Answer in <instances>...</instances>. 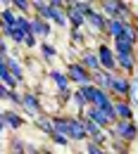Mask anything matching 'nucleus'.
<instances>
[{"label":"nucleus","instance_id":"f257e3e1","mask_svg":"<svg viewBox=\"0 0 138 154\" xmlns=\"http://www.w3.org/2000/svg\"><path fill=\"white\" fill-rule=\"evenodd\" d=\"M112 135H117L119 140H124V142H131V140H136L138 128L133 121H117L114 128H112Z\"/></svg>","mask_w":138,"mask_h":154},{"label":"nucleus","instance_id":"f03ea898","mask_svg":"<svg viewBox=\"0 0 138 154\" xmlns=\"http://www.w3.org/2000/svg\"><path fill=\"white\" fill-rule=\"evenodd\" d=\"M98 57H100V64H102V69L105 71H114L117 69V55L110 50V45H105V43H100L98 45Z\"/></svg>","mask_w":138,"mask_h":154},{"label":"nucleus","instance_id":"7ed1b4c3","mask_svg":"<svg viewBox=\"0 0 138 154\" xmlns=\"http://www.w3.org/2000/svg\"><path fill=\"white\" fill-rule=\"evenodd\" d=\"M69 78L83 88V85H91V78L93 76H91V71L79 62V64H69Z\"/></svg>","mask_w":138,"mask_h":154},{"label":"nucleus","instance_id":"20e7f679","mask_svg":"<svg viewBox=\"0 0 138 154\" xmlns=\"http://www.w3.org/2000/svg\"><path fill=\"white\" fill-rule=\"evenodd\" d=\"M86 114H88L91 121H95L100 128H110V126H112V121H114L107 112H102V109H98V107H88V109H86Z\"/></svg>","mask_w":138,"mask_h":154},{"label":"nucleus","instance_id":"39448f33","mask_svg":"<svg viewBox=\"0 0 138 154\" xmlns=\"http://www.w3.org/2000/svg\"><path fill=\"white\" fill-rule=\"evenodd\" d=\"M81 64L88 69V71H100L102 69V64H100V57H98V52H93V50H86L83 55H81Z\"/></svg>","mask_w":138,"mask_h":154},{"label":"nucleus","instance_id":"423d86ee","mask_svg":"<svg viewBox=\"0 0 138 154\" xmlns=\"http://www.w3.org/2000/svg\"><path fill=\"white\" fill-rule=\"evenodd\" d=\"M93 78L98 81V88L100 90H105V93H112V74L110 71H105V69H100V71H95L93 74Z\"/></svg>","mask_w":138,"mask_h":154},{"label":"nucleus","instance_id":"0eeeda50","mask_svg":"<svg viewBox=\"0 0 138 154\" xmlns=\"http://www.w3.org/2000/svg\"><path fill=\"white\" fill-rule=\"evenodd\" d=\"M114 52L117 55H133V40L126 38V36L114 38Z\"/></svg>","mask_w":138,"mask_h":154},{"label":"nucleus","instance_id":"6e6552de","mask_svg":"<svg viewBox=\"0 0 138 154\" xmlns=\"http://www.w3.org/2000/svg\"><path fill=\"white\" fill-rule=\"evenodd\" d=\"M24 126V119L19 114H14V112H2V128H21Z\"/></svg>","mask_w":138,"mask_h":154},{"label":"nucleus","instance_id":"1a4fd4ad","mask_svg":"<svg viewBox=\"0 0 138 154\" xmlns=\"http://www.w3.org/2000/svg\"><path fill=\"white\" fill-rule=\"evenodd\" d=\"M21 107L26 109V114H31V116H38L40 114V102H38V97L31 95V93L24 95V104H21Z\"/></svg>","mask_w":138,"mask_h":154},{"label":"nucleus","instance_id":"9d476101","mask_svg":"<svg viewBox=\"0 0 138 154\" xmlns=\"http://www.w3.org/2000/svg\"><path fill=\"white\" fill-rule=\"evenodd\" d=\"M50 24L45 19H31V36H50Z\"/></svg>","mask_w":138,"mask_h":154},{"label":"nucleus","instance_id":"9b49d317","mask_svg":"<svg viewBox=\"0 0 138 154\" xmlns=\"http://www.w3.org/2000/svg\"><path fill=\"white\" fill-rule=\"evenodd\" d=\"M124 29H126V21H121V19H107V33L112 36V38H119L121 33H124Z\"/></svg>","mask_w":138,"mask_h":154},{"label":"nucleus","instance_id":"f8f14e48","mask_svg":"<svg viewBox=\"0 0 138 154\" xmlns=\"http://www.w3.org/2000/svg\"><path fill=\"white\" fill-rule=\"evenodd\" d=\"M133 88H131V83L126 81V78H112V93H117V95H129Z\"/></svg>","mask_w":138,"mask_h":154},{"label":"nucleus","instance_id":"ddd939ff","mask_svg":"<svg viewBox=\"0 0 138 154\" xmlns=\"http://www.w3.org/2000/svg\"><path fill=\"white\" fill-rule=\"evenodd\" d=\"M86 21H88V24H91L95 31H105V29H107V19H105L100 12H95V10H93V12L86 17Z\"/></svg>","mask_w":138,"mask_h":154},{"label":"nucleus","instance_id":"4468645a","mask_svg":"<svg viewBox=\"0 0 138 154\" xmlns=\"http://www.w3.org/2000/svg\"><path fill=\"white\" fill-rule=\"evenodd\" d=\"M114 112L119 121H131V104L129 102H114Z\"/></svg>","mask_w":138,"mask_h":154},{"label":"nucleus","instance_id":"2eb2a0df","mask_svg":"<svg viewBox=\"0 0 138 154\" xmlns=\"http://www.w3.org/2000/svg\"><path fill=\"white\" fill-rule=\"evenodd\" d=\"M17 14H14V10L12 7H5L2 10V29H14L17 26Z\"/></svg>","mask_w":138,"mask_h":154},{"label":"nucleus","instance_id":"dca6fc26","mask_svg":"<svg viewBox=\"0 0 138 154\" xmlns=\"http://www.w3.org/2000/svg\"><path fill=\"white\" fill-rule=\"evenodd\" d=\"M0 78H2V83H5V88H17V78L10 74V69H7V64H2L0 62Z\"/></svg>","mask_w":138,"mask_h":154},{"label":"nucleus","instance_id":"f3484780","mask_svg":"<svg viewBox=\"0 0 138 154\" xmlns=\"http://www.w3.org/2000/svg\"><path fill=\"white\" fill-rule=\"evenodd\" d=\"M0 62H2V64H7L10 74L17 78V81L21 78V64H19V59H10V57H5V59H2V57H0Z\"/></svg>","mask_w":138,"mask_h":154},{"label":"nucleus","instance_id":"a211bd4d","mask_svg":"<svg viewBox=\"0 0 138 154\" xmlns=\"http://www.w3.org/2000/svg\"><path fill=\"white\" fill-rule=\"evenodd\" d=\"M0 95H2V100H5V102H12V104H24V95H17V93H12V90H10V88H5V85H2V90H0Z\"/></svg>","mask_w":138,"mask_h":154},{"label":"nucleus","instance_id":"6ab92c4d","mask_svg":"<svg viewBox=\"0 0 138 154\" xmlns=\"http://www.w3.org/2000/svg\"><path fill=\"white\" fill-rule=\"evenodd\" d=\"M50 78L55 81V85H57L59 93H62V90H69V76H64L62 71H53V74H50Z\"/></svg>","mask_w":138,"mask_h":154},{"label":"nucleus","instance_id":"aec40b11","mask_svg":"<svg viewBox=\"0 0 138 154\" xmlns=\"http://www.w3.org/2000/svg\"><path fill=\"white\" fill-rule=\"evenodd\" d=\"M114 55H117V52H114ZM117 64L124 69V71H133L136 59H133V55H117Z\"/></svg>","mask_w":138,"mask_h":154},{"label":"nucleus","instance_id":"412c9836","mask_svg":"<svg viewBox=\"0 0 138 154\" xmlns=\"http://www.w3.org/2000/svg\"><path fill=\"white\" fill-rule=\"evenodd\" d=\"M67 12H69V21H72V26H74V31H79L81 26H83V21H86V17H83L81 12H76V10L72 7V5H69V10H67Z\"/></svg>","mask_w":138,"mask_h":154},{"label":"nucleus","instance_id":"4be33fe9","mask_svg":"<svg viewBox=\"0 0 138 154\" xmlns=\"http://www.w3.org/2000/svg\"><path fill=\"white\" fill-rule=\"evenodd\" d=\"M36 126H38L43 133H48V135H53L55 133V126H53V119H48V116H38L36 119Z\"/></svg>","mask_w":138,"mask_h":154},{"label":"nucleus","instance_id":"5701e85b","mask_svg":"<svg viewBox=\"0 0 138 154\" xmlns=\"http://www.w3.org/2000/svg\"><path fill=\"white\" fill-rule=\"evenodd\" d=\"M34 10H36V14H40L45 21L50 19V2H34Z\"/></svg>","mask_w":138,"mask_h":154},{"label":"nucleus","instance_id":"b1692460","mask_svg":"<svg viewBox=\"0 0 138 154\" xmlns=\"http://www.w3.org/2000/svg\"><path fill=\"white\" fill-rule=\"evenodd\" d=\"M14 29H19L24 36H31V19H26V17H19L17 19V26Z\"/></svg>","mask_w":138,"mask_h":154},{"label":"nucleus","instance_id":"393cba45","mask_svg":"<svg viewBox=\"0 0 138 154\" xmlns=\"http://www.w3.org/2000/svg\"><path fill=\"white\" fill-rule=\"evenodd\" d=\"M38 48H40V52H43V57H45V59H53L55 55H57L55 45H50V43H40Z\"/></svg>","mask_w":138,"mask_h":154},{"label":"nucleus","instance_id":"a878e982","mask_svg":"<svg viewBox=\"0 0 138 154\" xmlns=\"http://www.w3.org/2000/svg\"><path fill=\"white\" fill-rule=\"evenodd\" d=\"M86 154H107V152L102 149V145H98L95 140H88L86 142Z\"/></svg>","mask_w":138,"mask_h":154},{"label":"nucleus","instance_id":"bb28decb","mask_svg":"<svg viewBox=\"0 0 138 154\" xmlns=\"http://www.w3.org/2000/svg\"><path fill=\"white\" fill-rule=\"evenodd\" d=\"M10 5H12L14 10H19V12H24V14H26V12H29V10L34 7V2H26V0H14V2H10Z\"/></svg>","mask_w":138,"mask_h":154},{"label":"nucleus","instance_id":"cd10ccee","mask_svg":"<svg viewBox=\"0 0 138 154\" xmlns=\"http://www.w3.org/2000/svg\"><path fill=\"white\" fill-rule=\"evenodd\" d=\"M72 100H74L79 107H88V100H86V95H83V90H81V88L74 93V97H72Z\"/></svg>","mask_w":138,"mask_h":154},{"label":"nucleus","instance_id":"c85d7f7f","mask_svg":"<svg viewBox=\"0 0 138 154\" xmlns=\"http://www.w3.org/2000/svg\"><path fill=\"white\" fill-rule=\"evenodd\" d=\"M12 152H14V154H24V142H21L19 137L12 140Z\"/></svg>","mask_w":138,"mask_h":154},{"label":"nucleus","instance_id":"c756f323","mask_svg":"<svg viewBox=\"0 0 138 154\" xmlns=\"http://www.w3.org/2000/svg\"><path fill=\"white\" fill-rule=\"evenodd\" d=\"M50 137H53L57 145H67V142H69V140H67V135H59V133H53Z\"/></svg>","mask_w":138,"mask_h":154},{"label":"nucleus","instance_id":"7c9ffc66","mask_svg":"<svg viewBox=\"0 0 138 154\" xmlns=\"http://www.w3.org/2000/svg\"><path fill=\"white\" fill-rule=\"evenodd\" d=\"M26 48H36V36H26Z\"/></svg>","mask_w":138,"mask_h":154},{"label":"nucleus","instance_id":"2f4dec72","mask_svg":"<svg viewBox=\"0 0 138 154\" xmlns=\"http://www.w3.org/2000/svg\"><path fill=\"white\" fill-rule=\"evenodd\" d=\"M107 154H114V152H107Z\"/></svg>","mask_w":138,"mask_h":154},{"label":"nucleus","instance_id":"473e14b6","mask_svg":"<svg viewBox=\"0 0 138 154\" xmlns=\"http://www.w3.org/2000/svg\"><path fill=\"white\" fill-rule=\"evenodd\" d=\"M48 154H50V152H48Z\"/></svg>","mask_w":138,"mask_h":154}]
</instances>
